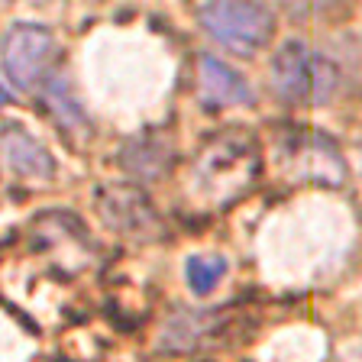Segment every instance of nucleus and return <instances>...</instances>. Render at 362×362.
Returning <instances> with one entry per match:
<instances>
[{
	"label": "nucleus",
	"mask_w": 362,
	"mask_h": 362,
	"mask_svg": "<svg viewBox=\"0 0 362 362\" xmlns=\"http://www.w3.org/2000/svg\"><path fill=\"white\" fill-rule=\"evenodd\" d=\"M272 88L294 107H320L337 94L339 68L304 42H285L272 59Z\"/></svg>",
	"instance_id": "nucleus-1"
},
{
	"label": "nucleus",
	"mask_w": 362,
	"mask_h": 362,
	"mask_svg": "<svg viewBox=\"0 0 362 362\" xmlns=\"http://www.w3.org/2000/svg\"><path fill=\"white\" fill-rule=\"evenodd\" d=\"M256 175H259V149L240 129L214 136L197 152L194 178L207 194H217L230 201L240 191H246Z\"/></svg>",
	"instance_id": "nucleus-2"
},
{
	"label": "nucleus",
	"mask_w": 362,
	"mask_h": 362,
	"mask_svg": "<svg viewBox=\"0 0 362 362\" xmlns=\"http://www.w3.org/2000/svg\"><path fill=\"white\" fill-rule=\"evenodd\" d=\"M201 26L236 55L259 52L275 36V16L259 0H207L201 7Z\"/></svg>",
	"instance_id": "nucleus-3"
},
{
	"label": "nucleus",
	"mask_w": 362,
	"mask_h": 362,
	"mask_svg": "<svg viewBox=\"0 0 362 362\" xmlns=\"http://www.w3.org/2000/svg\"><path fill=\"white\" fill-rule=\"evenodd\" d=\"M55 52H59L55 36L39 23H16L0 42L4 71L20 90H33L49 75Z\"/></svg>",
	"instance_id": "nucleus-4"
},
{
	"label": "nucleus",
	"mask_w": 362,
	"mask_h": 362,
	"mask_svg": "<svg viewBox=\"0 0 362 362\" xmlns=\"http://www.w3.org/2000/svg\"><path fill=\"white\" fill-rule=\"evenodd\" d=\"M98 211L104 217V223L117 233H129V236H152L162 230L152 201L136 188V185H104L98 191Z\"/></svg>",
	"instance_id": "nucleus-5"
},
{
	"label": "nucleus",
	"mask_w": 362,
	"mask_h": 362,
	"mask_svg": "<svg viewBox=\"0 0 362 362\" xmlns=\"http://www.w3.org/2000/svg\"><path fill=\"white\" fill-rule=\"evenodd\" d=\"M281 152L298 178H310L317 185H339L346 178V165H343L337 143H330L320 133H291Z\"/></svg>",
	"instance_id": "nucleus-6"
},
{
	"label": "nucleus",
	"mask_w": 362,
	"mask_h": 362,
	"mask_svg": "<svg viewBox=\"0 0 362 362\" xmlns=\"http://www.w3.org/2000/svg\"><path fill=\"white\" fill-rule=\"evenodd\" d=\"M197 90L207 107H233V104H249L252 90H249L246 78L230 68L226 62L214 59V55H201L197 59Z\"/></svg>",
	"instance_id": "nucleus-7"
},
{
	"label": "nucleus",
	"mask_w": 362,
	"mask_h": 362,
	"mask_svg": "<svg viewBox=\"0 0 362 362\" xmlns=\"http://www.w3.org/2000/svg\"><path fill=\"white\" fill-rule=\"evenodd\" d=\"M0 152L7 156V162L20 175H30V178H52L55 175V162L49 156V149L23 127L0 129Z\"/></svg>",
	"instance_id": "nucleus-8"
},
{
	"label": "nucleus",
	"mask_w": 362,
	"mask_h": 362,
	"mask_svg": "<svg viewBox=\"0 0 362 362\" xmlns=\"http://www.w3.org/2000/svg\"><path fill=\"white\" fill-rule=\"evenodd\" d=\"M120 165L133 178L156 181L172 168V149L158 136H139V139H129L120 149Z\"/></svg>",
	"instance_id": "nucleus-9"
},
{
	"label": "nucleus",
	"mask_w": 362,
	"mask_h": 362,
	"mask_svg": "<svg viewBox=\"0 0 362 362\" xmlns=\"http://www.w3.org/2000/svg\"><path fill=\"white\" fill-rule=\"evenodd\" d=\"M220 317L214 310H178L162 330V346L168 349H194L207 337H214Z\"/></svg>",
	"instance_id": "nucleus-10"
},
{
	"label": "nucleus",
	"mask_w": 362,
	"mask_h": 362,
	"mask_svg": "<svg viewBox=\"0 0 362 362\" xmlns=\"http://www.w3.org/2000/svg\"><path fill=\"white\" fill-rule=\"evenodd\" d=\"M188 285L194 294H211L226 275V259L223 256H191L185 265Z\"/></svg>",
	"instance_id": "nucleus-11"
},
{
	"label": "nucleus",
	"mask_w": 362,
	"mask_h": 362,
	"mask_svg": "<svg viewBox=\"0 0 362 362\" xmlns=\"http://www.w3.org/2000/svg\"><path fill=\"white\" fill-rule=\"evenodd\" d=\"M49 100H52V110L62 113V120L65 123H81V110L75 107V100L65 94V84L55 81L52 90H49Z\"/></svg>",
	"instance_id": "nucleus-12"
},
{
	"label": "nucleus",
	"mask_w": 362,
	"mask_h": 362,
	"mask_svg": "<svg viewBox=\"0 0 362 362\" xmlns=\"http://www.w3.org/2000/svg\"><path fill=\"white\" fill-rule=\"evenodd\" d=\"M291 13H298V16H308V13H317V10H327L333 4V0H281Z\"/></svg>",
	"instance_id": "nucleus-13"
},
{
	"label": "nucleus",
	"mask_w": 362,
	"mask_h": 362,
	"mask_svg": "<svg viewBox=\"0 0 362 362\" xmlns=\"http://www.w3.org/2000/svg\"><path fill=\"white\" fill-rule=\"evenodd\" d=\"M4 104H10V94H7L4 88H0V107H4Z\"/></svg>",
	"instance_id": "nucleus-14"
}]
</instances>
